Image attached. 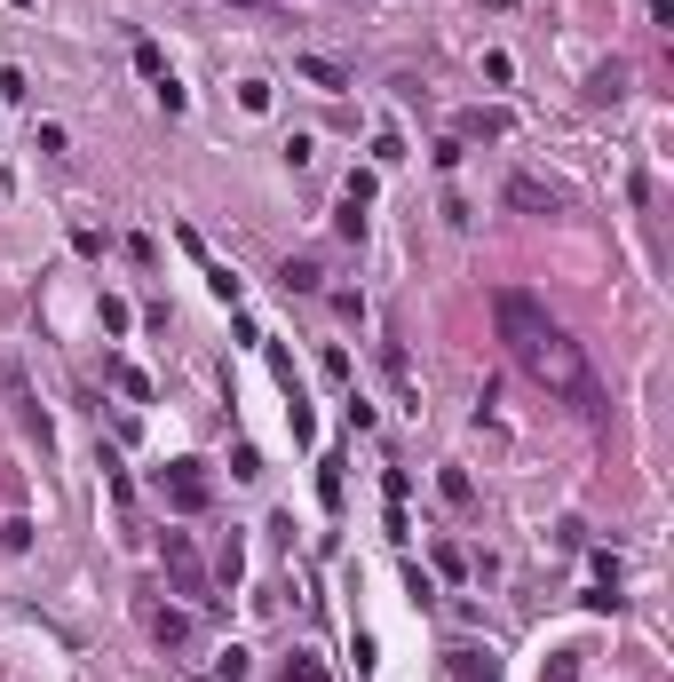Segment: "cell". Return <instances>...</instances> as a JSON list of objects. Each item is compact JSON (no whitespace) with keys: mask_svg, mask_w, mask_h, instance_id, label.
Instances as JSON below:
<instances>
[{"mask_svg":"<svg viewBox=\"0 0 674 682\" xmlns=\"http://www.w3.org/2000/svg\"><path fill=\"white\" fill-rule=\"evenodd\" d=\"M230 8H254V0H230Z\"/></svg>","mask_w":674,"mask_h":682,"instance_id":"cell-18","label":"cell"},{"mask_svg":"<svg viewBox=\"0 0 674 682\" xmlns=\"http://www.w3.org/2000/svg\"><path fill=\"white\" fill-rule=\"evenodd\" d=\"M373 191H381V175H357V167H349V183H341V199H349V207H357V215H365V207H373Z\"/></svg>","mask_w":674,"mask_h":682,"instance_id":"cell-9","label":"cell"},{"mask_svg":"<svg viewBox=\"0 0 674 682\" xmlns=\"http://www.w3.org/2000/svg\"><path fill=\"white\" fill-rule=\"evenodd\" d=\"M159 492H167L183 516H199V508L215 500V484H207V468H199V460H167V468H159Z\"/></svg>","mask_w":674,"mask_h":682,"instance_id":"cell-2","label":"cell"},{"mask_svg":"<svg viewBox=\"0 0 674 682\" xmlns=\"http://www.w3.org/2000/svg\"><path fill=\"white\" fill-rule=\"evenodd\" d=\"M127 326H135V310H127V302H112V294H104V334H127Z\"/></svg>","mask_w":674,"mask_h":682,"instance_id":"cell-17","label":"cell"},{"mask_svg":"<svg viewBox=\"0 0 674 682\" xmlns=\"http://www.w3.org/2000/svg\"><path fill=\"white\" fill-rule=\"evenodd\" d=\"M397 159H405V135L381 127V135H373V167H397Z\"/></svg>","mask_w":674,"mask_h":682,"instance_id":"cell-14","label":"cell"},{"mask_svg":"<svg viewBox=\"0 0 674 682\" xmlns=\"http://www.w3.org/2000/svg\"><path fill=\"white\" fill-rule=\"evenodd\" d=\"M294 72H302V80H310V88H349V72H341L334 56H302V64H294Z\"/></svg>","mask_w":674,"mask_h":682,"instance_id":"cell-8","label":"cell"},{"mask_svg":"<svg viewBox=\"0 0 674 682\" xmlns=\"http://www.w3.org/2000/svg\"><path fill=\"white\" fill-rule=\"evenodd\" d=\"M143 619H151V635H159L167 651H175V643H191V611H159V603H151Z\"/></svg>","mask_w":674,"mask_h":682,"instance_id":"cell-7","label":"cell"},{"mask_svg":"<svg viewBox=\"0 0 674 682\" xmlns=\"http://www.w3.org/2000/svg\"><path fill=\"white\" fill-rule=\"evenodd\" d=\"M286 682H326V667H318L310 651H294V659H286Z\"/></svg>","mask_w":674,"mask_h":682,"instance_id":"cell-15","label":"cell"},{"mask_svg":"<svg viewBox=\"0 0 674 682\" xmlns=\"http://www.w3.org/2000/svg\"><path fill=\"white\" fill-rule=\"evenodd\" d=\"M460 135H508V112H468V119H460Z\"/></svg>","mask_w":674,"mask_h":682,"instance_id":"cell-12","label":"cell"},{"mask_svg":"<svg viewBox=\"0 0 674 682\" xmlns=\"http://www.w3.org/2000/svg\"><path fill=\"white\" fill-rule=\"evenodd\" d=\"M492 326H500L508 357H516L540 389H556V397H571L579 413H595V373H587L579 341L563 334V326L532 302V294H524V286H500V294H492Z\"/></svg>","mask_w":674,"mask_h":682,"instance_id":"cell-1","label":"cell"},{"mask_svg":"<svg viewBox=\"0 0 674 682\" xmlns=\"http://www.w3.org/2000/svg\"><path fill=\"white\" fill-rule=\"evenodd\" d=\"M278 286H286V294H318V286H326V270H318L310 254H294V262L278 270Z\"/></svg>","mask_w":674,"mask_h":682,"instance_id":"cell-6","label":"cell"},{"mask_svg":"<svg viewBox=\"0 0 674 682\" xmlns=\"http://www.w3.org/2000/svg\"><path fill=\"white\" fill-rule=\"evenodd\" d=\"M508 207H524V215H556L563 191H548L540 175H508Z\"/></svg>","mask_w":674,"mask_h":682,"instance_id":"cell-4","label":"cell"},{"mask_svg":"<svg viewBox=\"0 0 674 682\" xmlns=\"http://www.w3.org/2000/svg\"><path fill=\"white\" fill-rule=\"evenodd\" d=\"M437 492H445L452 508H468V500H476V484H468V476H460V468H445V476H437Z\"/></svg>","mask_w":674,"mask_h":682,"instance_id":"cell-11","label":"cell"},{"mask_svg":"<svg viewBox=\"0 0 674 682\" xmlns=\"http://www.w3.org/2000/svg\"><path fill=\"white\" fill-rule=\"evenodd\" d=\"M159 556H167V571H175V587H183V595H199V603H207V571H199V548H191L183 532H167V540H159Z\"/></svg>","mask_w":674,"mask_h":682,"instance_id":"cell-3","label":"cell"},{"mask_svg":"<svg viewBox=\"0 0 674 682\" xmlns=\"http://www.w3.org/2000/svg\"><path fill=\"white\" fill-rule=\"evenodd\" d=\"M254 675V659H246V651H238V643H230L223 659H215V682H246Z\"/></svg>","mask_w":674,"mask_h":682,"instance_id":"cell-10","label":"cell"},{"mask_svg":"<svg viewBox=\"0 0 674 682\" xmlns=\"http://www.w3.org/2000/svg\"><path fill=\"white\" fill-rule=\"evenodd\" d=\"M452 682H500V659L476 651V643H460V651H452Z\"/></svg>","mask_w":674,"mask_h":682,"instance_id":"cell-5","label":"cell"},{"mask_svg":"<svg viewBox=\"0 0 674 682\" xmlns=\"http://www.w3.org/2000/svg\"><path fill=\"white\" fill-rule=\"evenodd\" d=\"M135 72H143V80H167V56H159L151 40H135Z\"/></svg>","mask_w":674,"mask_h":682,"instance_id":"cell-13","label":"cell"},{"mask_svg":"<svg viewBox=\"0 0 674 682\" xmlns=\"http://www.w3.org/2000/svg\"><path fill=\"white\" fill-rule=\"evenodd\" d=\"M0 548H16V556H24V548H32V524H24V516H8V524H0Z\"/></svg>","mask_w":674,"mask_h":682,"instance_id":"cell-16","label":"cell"}]
</instances>
